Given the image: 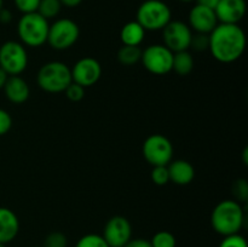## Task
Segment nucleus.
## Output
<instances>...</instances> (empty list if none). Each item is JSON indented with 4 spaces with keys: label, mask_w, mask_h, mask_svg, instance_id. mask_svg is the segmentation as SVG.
<instances>
[{
    "label": "nucleus",
    "mask_w": 248,
    "mask_h": 247,
    "mask_svg": "<svg viewBox=\"0 0 248 247\" xmlns=\"http://www.w3.org/2000/svg\"><path fill=\"white\" fill-rule=\"evenodd\" d=\"M246 48V34L239 24L218 23L210 33L208 50L220 63L239 60Z\"/></svg>",
    "instance_id": "nucleus-1"
},
{
    "label": "nucleus",
    "mask_w": 248,
    "mask_h": 247,
    "mask_svg": "<svg viewBox=\"0 0 248 247\" xmlns=\"http://www.w3.org/2000/svg\"><path fill=\"white\" fill-rule=\"evenodd\" d=\"M213 230L222 236L239 234L245 224V211L235 200H223L213 208L211 215Z\"/></svg>",
    "instance_id": "nucleus-2"
},
{
    "label": "nucleus",
    "mask_w": 248,
    "mask_h": 247,
    "mask_svg": "<svg viewBox=\"0 0 248 247\" xmlns=\"http://www.w3.org/2000/svg\"><path fill=\"white\" fill-rule=\"evenodd\" d=\"M72 81L70 68L60 61L45 63L39 69L38 75H36V82L39 87L48 93L64 92V90Z\"/></svg>",
    "instance_id": "nucleus-3"
},
{
    "label": "nucleus",
    "mask_w": 248,
    "mask_h": 247,
    "mask_svg": "<svg viewBox=\"0 0 248 247\" xmlns=\"http://www.w3.org/2000/svg\"><path fill=\"white\" fill-rule=\"evenodd\" d=\"M50 23L38 12L22 15L17 24V33L22 44L29 47H40L47 41Z\"/></svg>",
    "instance_id": "nucleus-4"
},
{
    "label": "nucleus",
    "mask_w": 248,
    "mask_h": 247,
    "mask_svg": "<svg viewBox=\"0 0 248 247\" xmlns=\"http://www.w3.org/2000/svg\"><path fill=\"white\" fill-rule=\"evenodd\" d=\"M171 19V9L161 0H145L140 5L136 15V21L145 31H162Z\"/></svg>",
    "instance_id": "nucleus-5"
},
{
    "label": "nucleus",
    "mask_w": 248,
    "mask_h": 247,
    "mask_svg": "<svg viewBox=\"0 0 248 247\" xmlns=\"http://www.w3.org/2000/svg\"><path fill=\"white\" fill-rule=\"evenodd\" d=\"M80 36L79 26L73 19L60 18L48 27L47 41L52 48L58 51L70 48Z\"/></svg>",
    "instance_id": "nucleus-6"
},
{
    "label": "nucleus",
    "mask_w": 248,
    "mask_h": 247,
    "mask_svg": "<svg viewBox=\"0 0 248 247\" xmlns=\"http://www.w3.org/2000/svg\"><path fill=\"white\" fill-rule=\"evenodd\" d=\"M28 65V53L22 43L6 41L0 46V68L7 75H19Z\"/></svg>",
    "instance_id": "nucleus-7"
},
{
    "label": "nucleus",
    "mask_w": 248,
    "mask_h": 247,
    "mask_svg": "<svg viewBox=\"0 0 248 247\" xmlns=\"http://www.w3.org/2000/svg\"><path fill=\"white\" fill-rule=\"evenodd\" d=\"M143 156L152 166H167L173 157V145L165 136L152 135L144 140Z\"/></svg>",
    "instance_id": "nucleus-8"
},
{
    "label": "nucleus",
    "mask_w": 248,
    "mask_h": 247,
    "mask_svg": "<svg viewBox=\"0 0 248 247\" xmlns=\"http://www.w3.org/2000/svg\"><path fill=\"white\" fill-rule=\"evenodd\" d=\"M173 52L161 44H154L142 50L143 65L149 73L155 75H165L172 70Z\"/></svg>",
    "instance_id": "nucleus-9"
},
{
    "label": "nucleus",
    "mask_w": 248,
    "mask_h": 247,
    "mask_svg": "<svg viewBox=\"0 0 248 247\" xmlns=\"http://www.w3.org/2000/svg\"><path fill=\"white\" fill-rule=\"evenodd\" d=\"M164 45L172 52H179L190 48L193 33L190 27L182 21H170L162 29Z\"/></svg>",
    "instance_id": "nucleus-10"
},
{
    "label": "nucleus",
    "mask_w": 248,
    "mask_h": 247,
    "mask_svg": "<svg viewBox=\"0 0 248 247\" xmlns=\"http://www.w3.org/2000/svg\"><path fill=\"white\" fill-rule=\"evenodd\" d=\"M102 236L109 247H125L132 239V225L127 218L114 216L107 222Z\"/></svg>",
    "instance_id": "nucleus-11"
},
{
    "label": "nucleus",
    "mask_w": 248,
    "mask_h": 247,
    "mask_svg": "<svg viewBox=\"0 0 248 247\" xmlns=\"http://www.w3.org/2000/svg\"><path fill=\"white\" fill-rule=\"evenodd\" d=\"M73 82H77L82 87L93 86L98 82L102 75L101 63L92 57L80 58L74 67L70 68Z\"/></svg>",
    "instance_id": "nucleus-12"
},
{
    "label": "nucleus",
    "mask_w": 248,
    "mask_h": 247,
    "mask_svg": "<svg viewBox=\"0 0 248 247\" xmlns=\"http://www.w3.org/2000/svg\"><path fill=\"white\" fill-rule=\"evenodd\" d=\"M189 24L190 29L196 33L210 34L219 23L213 9L196 4L189 12Z\"/></svg>",
    "instance_id": "nucleus-13"
},
{
    "label": "nucleus",
    "mask_w": 248,
    "mask_h": 247,
    "mask_svg": "<svg viewBox=\"0 0 248 247\" xmlns=\"http://www.w3.org/2000/svg\"><path fill=\"white\" fill-rule=\"evenodd\" d=\"M246 0H219L215 12L219 23L239 24L246 15Z\"/></svg>",
    "instance_id": "nucleus-14"
},
{
    "label": "nucleus",
    "mask_w": 248,
    "mask_h": 247,
    "mask_svg": "<svg viewBox=\"0 0 248 247\" xmlns=\"http://www.w3.org/2000/svg\"><path fill=\"white\" fill-rule=\"evenodd\" d=\"M2 90L6 98L15 104L24 103L31 96L28 82L19 75H10Z\"/></svg>",
    "instance_id": "nucleus-15"
},
{
    "label": "nucleus",
    "mask_w": 248,
    "mask_h": 247,
    "mask_svg": "<svg viewBox=\"0 0 248 247\" xmlns=\"http://www.w3.org/2000/svg\"><path fill=\"white\" fill-rule=\"evenodd\" d=\"M19 232V220L14 211L0 207V244H9L16 239Z\"/></svg>",
    "instance_id": "nucleus-16"
},
{
    "label": "nucleus",
    "mask_w": 248,
    "mask_h": 247,
    "mask_svg": "<svg viewBox=\"0 0 248 247\" xmlns=\"http://www.w3.org/2000/svg\"><path fill=\"white\" fill-rule=\"evenodd\" d=\"M170 182L177 185H188L195 177L194 166L186 160H174L167 165Z\"/></svg>",
    "instance_id": "nucleus-17"
},
{
    "label": "nucleus",
    "mask_w": 248,
    "mask_h": 247,
    "mask_svg": "<svg viewBox=\"0 0 248 247\" xmlns=\"http://www.w3.org/2000/svg\"><path fill=\"white\" fill-rule=\"evenodd\" d=\"M145 38V31L137 21L127 22L121 28L120 39L123 45L140 46Z\"/></svg>",
    "instance_id": "nucleus-18"
},
{
    "label": "nucleus",
    "mask_w": 248,
    "mask_h": 247,
    "mask_svg": "<svg viewBox=\"0 0 248 247\" xmlns=\"http://www.w3.org/2000/svg\"><path fill=\"white\" fill-rule=\"evenodd\" d=\"M194 68V58L188 50L173 53L172 58V70L181 77L190 74Z\"/></svg>",
    "instance_id": "nucleus-19"
},
{
    "label": "nucleus",
    "mask_w": 248,
    "mask_h": 247,
    "mask_svg": "<svg viewBox=\"0 0 248 247\" xmlns=\"http://www.w3.org/2000/svg\"><path fill=\"white\" fill-rule=\"evenodd\" d=\"M142 57V48L140 46L123 45L118 51V61L123 65L130 67L138 63Z\"/></svg>",
    "instance_id": "nucleus-20"
},
{
    "label": "nucleus",
    "mask_w": 248,
    "mask_h": 247,
    "mask_svg": "<svg viewBox=\"0 0 248 247\" xmlns=\"http://www.w3.org/2000/svg\"><path fill=\"white\" fill-rule=\"evenodd\" d=\"M61 9H62V4L60 0H40L36 12L48 21V19L57 17L60 15Z\"/></svg>",
    "instance_id": "nucleus-21"
},
{
    "label": "nucleus",
    "mask_w": 248,
    "mask_h": 247,
    "mask_svg": "<svg viewBox=\"0 0 248 247\" xmlns=\"http://www.w3.org/2000/svg\"><path fill=\"white\" fill-rule=\"evenodd\" d=\"M152 247H176V237L172 232L161 230L153 236Z\"/></svg>",
    "instance_id": "nucleus-22"
},
{
    "label": "nucleus",
    "mask_w": 248,
    "mask_h": 247,
    "mask_svg": "<svg viewBox=\"0 0 248 247\" xmlns=\"http://www.w3.org/2000/svg\"><path fill=\"white\" fill-rule=\"evenodd\" d=\"M75 247H109L102 235L86 234L78 240Z\"/></svg>",
    "instance_id": "nucleus-23"
},
{
    "label": "nucleus",
    "mask_w": 248,
    "mask_h": 247,
    "mask_svg": "<svg viewBox=\"0 0 248 247\" xmlns=\"http://www.w3.org/2000/svg\"><path fill=\"white\" fill-rule=\"evenodd\" d=\"M232 194L237 202H246L248 200V183L246 179L239 178L232 184Z\"/></svg>",
    "instance_id": "nucleus-24"
},
{
    "label": "nucleus",
    "mask_w": 248,
    "mask_h": 247,
    "mask_svg": "<svg viewBox=\"0 0 248 247\" xmlns=\"http://www.w3.org/2000/svg\"><path fill=\"white\" fill-rule=\"evenodd\" d=\"M150 177H152V181L154 182L156 185H166L170 182L167 166H153Z\"/></svg>",
    "instance_id": "nucleus-25"
},
{
    "label": "nucleus",
    "mask_w": 248,
    "mask_h": 247,
    "mask_svg": "<svg viewBox=\"0 0 248 247\" xmlns=\"http://www.w3.org/2000/svg\"><path fill=\"white\" fill-rule=\"evenodd\" d=\"M68 239L63 232H53L46 236L43 247H67Z\"/></svg>",
    "instance_id": "nucleus-26"
},
{
    "label": "nucleus",
    "mask_w": 248,
    "mask_h": 247,
    "mask_svg": "<svg viewBox=\"0 0 248 247\" xmlns=\"http://www.w3.org/2000/svg\"><path fill=\"white\" fill-rule=\"evenodd\" d=\"M208 46H210V34H193L190 41V47L193 48V50L202 52V51L208 50Z\"/></svg>",
    "instance_id": "nucleus-27"
},
{
    "label": "nucleus",
    "mask_w": 248,
    "mask_h": 247,
    "mask_svg": "<svg viewBox=\"0 0 248 247\" xmlns=\"http://www.w3.org/2000/svg\"><path fill=\"white\" fill-rule=\"evenodd\" d=\"M67 98L72 102H80L85 97V87L80 86L77 82H70L67 89L64 90Z\"/></svg>",
    "instance_id": "nucleus-28"
},
{
    "label": "nucleus",
    "mask_w": 248,
    "mask_h": 247,
    "mask_svg": "<svg viewBox=\"0 0 248 247\" xmlns=\"http://www.w3.org/2000/svg\"><path fill=\"white\" fill-rule=\"evenodd\" d=\"M14 2L17 10L23 15H26L38 11L40 0H14Z\"/></svg>",
    "instance_id": "nucleus-29"
},
{
    "label": "nucleus",
    "mask_w": 248,
    "mask_h": 247,
    "mask_svg": "<svg viewBox=\"0 0 248 247\" xmlns=\"http://www.w3.org/2000/svg\"><path fill=\"white\" fill-rule=\"evenodd\" d=\"M219 247H248L246 239L240 234L228 235L220 242Z\"/></svg>",
    "instance_id": "nucleus-30"
},
{
    "label": "nucleus",
    "mask_w": 248,
    "mask_h": 247,
    "mask_svg": "<svg viewBox=\"0 0 248 247\" xmlns=\"http://www.w3.org/2000/svg\"><path fill=\"white\" fill-rule=\"evenodd\" d=\"M12 118L6 110L0 108V136H4L11 130Z\"/></svg>",
    "instance_id": "nucleus-31"
},
{
    "label": "nucleus",
    "mask_w": 248,
    "mask_h": 247,
    "mask_svg": "<svg viewBox=\"0 0 248 247\" xmlns=\"http://www.w3.org/2000/svg\"><path fill=\"white\" fill-rule=\"evenodd\" d=\"M125 247H152V244L145 239H131Z\"/></svg>",
    "instance_id": "nucleus-32"
},
{
    "label": "nucleus",
    "mask_w": 248,
    "mask_h": 247,
    "mask_svg": "<svg viewBox=\"0 0 248 247\" xmlns=\"http://www.w3.org/2000/svg\"><path fill=\"white\" fill-rule=\"evenodd\" d=\"M11 21H12L11 11L2 7V9L0 10V22H1V23H10Z\"/></svg>",
    "instance_id": "nucleus-33"
},
{
    "label": "nucleus",
    "mask_w": 248,
    "mask_h": 247,
    "mask_svg": "<svg viewBox=\"0 0 248 247\" xmlns=\"http://www.w3.org/2000/svg\"><path fill=\"white\" fill-rule=\"evenodd\" d=\"M199 5H202V6L210 7V9H216L217 4L219 2V0H195Z\"/></svg>",
    "instance_id": "nucleus-34"
},
{
    "label": "nucleus",
    "mask_w": 248,
    "mask_h": 247,
    "mask_svg": "<svg viewBox=\"0 0 248 247\" xmlns=\"http://www.w3.org/2000/svg\"><path fill=\"white\" fill-rule=\"evenodd\" d=\"M60 1H61V4H62V6L77 7L81 4L82 0H60Z\"/></svg>",
    "instance_id": "nucleus-35"
},
{
    "label": "nucleus",
    "mask_w": 248,
    "mask_h": 247,
    "mask_svg": "<svg viewBox=\"0 0 248 247\" xmlns=\"http://www.w3.org/2000/svg\"><path fill=\"white\" fill-rule=\"evenodd\" d=\"M10 77V75H7L6 72H5L4 69H1V68H0V90L4 87L5 82H6L7 77Z\"/></svg>",
    "instance_id": "nucleus-36"
},
{
    "label": "nucleus",
    "mask_w": 248,
    "mask_h": 247,
    "mask_svg": "<svg viewBox=\"0 0 248 247\" xmlns=\"http://www.w3.org/2000/svg\"><path fill=\"white\" fill-rule=\"evenodd\" d=\"M247 154H248V148H245V150H244V164L245 165H247V162H248Z\"/></svg>",
    "instance_id": "nucleus-37"
},
{
    "label": "nucleus",
    "mask_w": 248,
    "mask_h": 247,
    "mask_svg": "<svg viewBox=\"0 0 248 247\" xmlns=\"http://www.w3.org/2000/svg\"><path fill=\"white\" fill-rule=\"evenodd\" d=\"M182 2H190V1H195V0H179Z\"/></svg>",
    "instance_id": "nucleus-38"
},
{
    "label": "nucleus",
    "mask_w": 248,
    "mask_h": 247,
    "mask_svg": "<svg viewBox=\"0 0 248 247\" xmlns=\"http://www.w3.org/2000/svg\"><path fill=\"white\" fill-rule=\"evenodd\" d=\"M2 5H4V0H0V10L2 9Z\"/></svg>",
    "instance_id": "nucleus-39"
},
{
    "label": "nucleus",
    "mask_w": 248,
    "mask_h": 247,
    "mask_svg": "<svg viewBox=\"0 0 248 247\" xmlns=\"http://www.w3.org/2000/svg\"><path fill=\"white\" fill-rule=\"evenodd\" d=\"M0 247H5L4 244H0Z\"/></svg>",
    "instance_id": "nucleus-40"
}]
</instances>
